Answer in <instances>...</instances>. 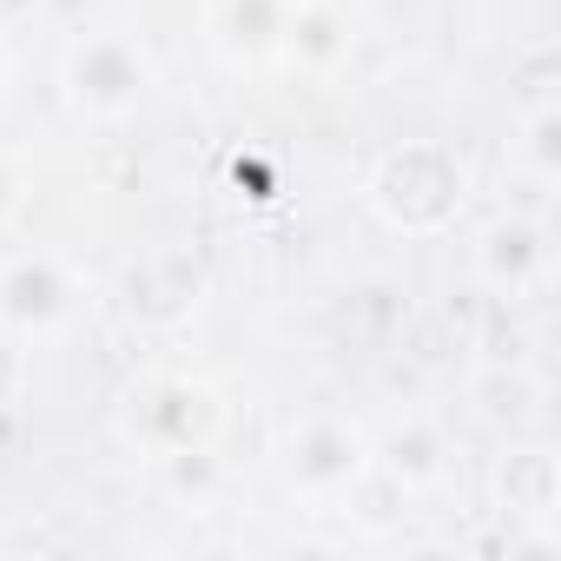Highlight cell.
<instances>
[{"instance_id":"7c38bea8","label":"cell","mask_w":561,"mask_h":561,"mask_svg":"<svg viewBox=\"0 0 561 561\" xmlns=\"http://www.w3.org/2000/svg\"><path fill=\"white\" fill-rule=\"evenodd\" d=\"M21 198H27V172H21L8 152H0V218H14V211H21Z\"/></svg>"},{"instance_id":"3957f363","label":"cell","mask_w":561,"mask_h":561,"mask_svg":"<svg viewBox=\"0 0 561 561\" xmlns=\"http://www.w3.org/2000/svg\"><path fill=\"white\" fill-rule=\"evenodd\" d=\"M60 80H67L73 113H87V119H126V113L146 106L152 67H146V54H139L133 34H87V41H73Z\"/></svg>"},{"instance_id":"277c9868","label":"cell","mask_w":561,"mask_h":561,"mask_svg":"<svg viewBox=\"0 0 561 561\" xmlns=\"http://www.w3.org/2000/svg\"><path fill=\"white\" fill-rule=\"evenodd\" d=\"M80 311V277L54 251H27L0 264V331L14 337H54Z\"/></svg>"},{"instance_id":"9c48e42d","label":"cell","mask_w":561,"mask_h":561,"mask_svg":"<svg viewBox=\"0 0 561 561\" xmlns=\"http://www.w3.org/2000/svg\"><path fill=\"white\" fill-rule=\"evenodd\" d=\"M285 60L298 73H337L351 60V21H344V8H331V0H291Z\"/></svg>"},{"instance_id":"4fadbf2b","label":"cell","mask_w":561,"mask_h":561,"mask_svg":"<svg viewBox=\"0 0 561 561\" xmlns=\"http://www.w3.org/2000/svg\"><path fill=\"white\" fill-rule=\"evenodd\" d=\"M0 80H8V47H0Z\"/></svg>"},{"instance_id":"6da1fadb","label":"cell","mask_w":561,"mask_h":561,"mask_svg":"<svg viewBox=\"0 0 561 561\" xmlns=\"http://www.w3.org/2000/svg\"><path fill=\"white\" fill-rule=\"evenodd\" d=\"M462 198H469V172L436 139H403L370 165V205L383 211V225H397L410 238L449 231Z\"/></svg>"},{"instance_id":"5b68a950","label":"cell","mask_w":561,"mask_h":561,"mask_svg":"<svg viewBox=\"0 0 561 561\" xmlns=\"http://www.w3.org/2000/svg\"><path fill=\"white\" fill-rule=\"evenodd\" d=\"M364 469H370V443H364V430H351L337 416H318L291 436V482L311 489V495L351 489Z\"/></svg>"},{"instance_id":"52a82bcc","label":"cell","mask_w":561,"mask_h":561,"mask_svg":"<svg viewBox=\"0 0 561 561\" xmlns=\"http://www.w3.org/2000/svg\"><path fill=\"white\" fill-rule=\"evenodd\" d=\"M548 225L541 218H522V211H508V218H495L482 238H476V271H482V285H495V291H528L535 277L548 271Z\"/></svg>"},{"instance_id":"8992f818","label":"cell","mask_w":561,"mask_h":561,"mask_svg":"<svg viewBox=\"0 0 561 561\" xmlns=\"http://www.w3.org/2000/svg\"><path fill=\"white\" fill-rule=\"evenodd\" d=\"M291 0H211V41L231 67H277L285 60Z\"/></svg>"},{"instance_id":"ba28073f","label":"cell","mask_w":561,"mask_h":561,"mask_svg":"<svg viewBox=\"0 0 561 561\" xmlns=\"http://www.w3.org/2000/svg\"><path fill=\"white\" fill-rule=\"evenodd\" d=\"M495 495H502V508L515 515V522H554V508H561V462H554V449L548 443H522V449H508L502 456V469H495Z\"/></svg>"},{"instance_id":"7a4b0ae2","label":"cell","mask_w":561,"mask_h":561,"mask_svg":"<svg viewBox=\"0 0 561 561\" xmlns=\"http://www.w3.org/2000/svg\"><path fill=\"white\" fill-rule=\"evenodd\" d=\"M119 430L146 462H165V456H185V449H211L218 430H225V403L198 377H146V383L126 390Z\"/></svg>"},{"instance_id":"8fae6325","label":"cell","mask_w":561,"mask_h":561,"mask_svg":"<svg viewBox=\"0 0 561 561\" xmlns=\"http://www.w3.org/2000/svg\"><path fill=\"white\" fill-rule=\"evenodd\" d=\"M522 172L535 185H554L561 179V106L554 100H535L528 119H522Z\"/></svg>"},{"instance_id":"30bf717a","label":"cell","mask_w":561,"mask_h":561,"mask_svg":"<svg viewBox=\"0 0 561 561\" xmlns=\"http://www.w3.org/2000/svg\"><path fill=\"white\" fill-rule=\"evenodd\" d=\"M383 469H390L403 489H423V482H436V476H443V436H436L430 423H410V430H397V436L383 443Z\"/></svg>"}]
</instances>
